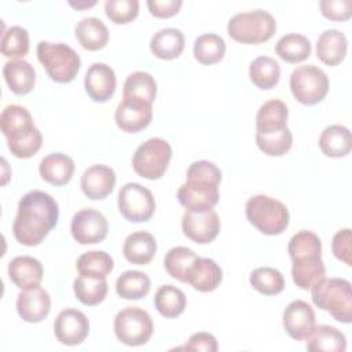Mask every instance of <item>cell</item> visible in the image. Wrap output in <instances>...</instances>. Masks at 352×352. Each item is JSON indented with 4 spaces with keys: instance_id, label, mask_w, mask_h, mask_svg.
<instances>
[{
    "instance_id": "cell-1",
    "label": "cell",
    "mask_w": 352,
    "mask_h": 352,
    "mask_svg": "<svg viewBox=\"0 0 352 352\" xmlns=\"http://www.w3.org/2000/svg\"><path fill=\"white\" fill-rule=\"evenodd\" d=\"M58 219L59 208L50 194L40 190L29 191L18 204L12 224L14 238L21 245L37 246L58 224Z\"/></svg>"
},
{
    "instance_id": "cell-2",
    "label": "cell",
    "mask_w": 352,
    "mask_h": 352,
    "mask_svg": "<svg viewBox=\"0 0 352 352\" xmlns=\"http://www.w3.org/2000/svg\"><path fill=\"white\" fill-rule=\"evenodd\" d=\"M287 252L293 261L292 276L300 289L308 290L324 278L326 268L322 261V242L315 232L301 230L294 234L289 241Z\"/></svg>"
},
{
    "instance_id": "cell-3",
    "label": "cell",
    "mask_w": 352,
    "mask_h": 352,
    "mask_svg": "<svg viewBox=\"0 0 352 352\" xmlns=\"http://www.w3.org/2000/svg\"><path fill=\"white\" fill-rule=\"evenodd\" d=\"M314 304L341 323L352 322V287L342 278H323L311 287Z\"/></svg>"
},
{
    "instance_id": "cell-4",
    "label": "cell",
    "mask_w": 352,
    "mask_h": 352,
    "mask_svg": "<svg viewBox=\"0 0 352 352\" xmlns=\"http://www.w3.org/2000/svg\"><path fill=\"white\" fill-rule=\"evenodd\" d=\"M245 213L249 223L265 235H279L289 226L290 216L286 205L264 194L250 197Z\"/></svg>"
},
{
    "instance_id": "cell-5",
    "label": "cell",
    "mask_w": 352,
    "mask_h": 352,
    "mask_svg": "<svg viewBox=\"0 0 352 352\" xmlns=\"http://www.w3.org/2000/svg\"><path fill=\"white\" fill-rule=\"evenodd\" d=\"M37 59L44 66L48 77L60 84L70 82L80 72V55L67 44L40 41L37 44Z\"/></svg>"
},
{
    "instance_id": "cell-6",
    "label": "cell",
    "mask_w": 352,
    "mask_h": 352,
    "mask_svg": "<svg viewBox=\"0 0 352 352\" xmlns=\"http://www.w3.org/2000/svg\"><path fill=\"white\" fill-rule=\"evenodd\" d=\"M230 37L242 44H260L268 41L276 32L275 18L264 10L235 14L227 25Z\"/></svg>"
},
{
    "instance_id": "cell-7",
    "label": "cell",
    "mask_w": 352,
    "mask_h": 352,
    "mask_svg": "<svg viewBox=\"0 0 352 352\" xmlns=\"http://www.w3.org/2000/svg\"><path fill=\"white\" fill-rule=\"evenodd\" d=\"M170 158V144L165 139L151 138L136 148L132 157V166L140 177L157 180L166 172Z\"/></svg>"
},
{
    "instance_id": "cell-8",
    "label": "cell",
    "mask_w": 352,
    "mask_h": 352,
    "mask_svg": "<svg viewBox=\"0 0 352 352\" xmlns=\"http://www.w3.org/2000/svg\"><path fill=\"white\" fill-rule=\"evenodd\" d=\"M290 89L297 102L312 106L322 102L327 95L329 78L322 69L314 65H302L293 70Z\"/></svg>"
},
{
    "instance_id": "cell-9",
    "label": "cell",
    "mask_w": 352,
    "mask_h": 352,
    "mask_svg": "<svg viewBox=\"0 0 352 352\" xmlns=\"http://www.w3.org/2000/svg\"><path fill=\"white\" fill-rule=\"evenodd\" d=\"M154 330L153 319L147 311L139 307H126L114 318V333L128 346L144 345Z\"/></svg>"
},
{
    "instance_id": "cell-10",
    "label": "cell",
    "mask_w": 352,
    "mask_h": 352,
    "mask_svg": "<svg viewBox=\"0 0 352 352\" xmlns=\"http://www.w3.org/2000/svg\"><path fill=\"white\" fill-rule=\"evenodd\" d=\"M118 209L131 223L147 221L155 212V199L147 187L139 183H126L118 192Z\"/></svg>"
},
{
    "instance_id": "cell-11",
    "label": "cell",
    "mask_w": 352,
    "mask_h": 352,
    "mask_svg": "<svg viewBox=\"0 0 352 352\" xmlns=\"http://www.w3.org/2000/svg\"><path fill=\"white\" fill-rule=\"evenodd\" d=\"M70 231L80 245H94L102 242L109 231L106 217L96 209L84 208L74 213Z\"/></svg>"
},
{
    "instance_id": "cell-12",
    "label": "cell",
    "mask_w": 352,
    "mask_h": 352,
    "mask_svg": "<svg viewBox=\"0 0 352 352\" xmlns=\"http://www.w3.org/2000/svg\"><path fill=\"white\" fill-rule=\"evenodd\" d=\"M182 230L197 243H210L220 231V219L213 209L186 210L182 217Z\"/></svg>"
},
{
    "instance_id": "cell-13",
    "label": "cell",
    "mask_w": 352,
    "mask_h": 352,
    "mask_svg": "<svg viewBox=\"0 0 352 352\" xmlns=\"http://www.w3.org/2000/svg\"><path fill=\"white\" fill-rule=\"evenodd\" d=\"M0 126L8 146L21 143L38 132L28 109L19 104H8L3 109L0 116Z\"/></svg>"
},
{
    "instance_id": "cell-14",
    "label": "cell",
    "mask_w": 352,
    "mask_h": 352,
    "mask_svg": "<svg viewBox=\"0 0 352 352\" xmlns=\"http://www.w3.org/2000/svg\"><path fill=\"white\" fill-rule=\"evenodd\" d=\"M54 333L63 345H80L88 337L89 320L81 311L66 308L58 314L54 322Z\"/></svg>"
},
{
    "instance_id": "cell-15",
    "label": "cell",
    "mask_w": 352,
    "mask_h": 352,
    "mask_svg": "<svg viewBox=\"0 0 352 352\" xmlns=\"http://www.w3.org/2000/svg\"><path fill=\"white\" fill-rule=\"evenodd\" d=\"M153 118V107L151 103L138 99V98H122L118 103L114 120L120 129L124 132L135 133L151 122Z\"/></svg>"
},
{
    "instance_id": "cell-16",
    "label": "cell",
    "mask_w": 352,
    "mask_h": 352,
    "mask_svg": "<svg viewBox=\"0 0 352 352\" xmlns=\"http://www.w3.org/2000/svg\"><path fill=\"white\" fill-rule=\"evenodd\" d=\"M219 184L186 179L177 190V199L186 210L213 209L219 202Z\"/></svg>"
},
{
    "instance_id": "cell-17",
    "label": "cell",
    "mask_w": 352,
    "mask_h": 352,
    "mask_svg": "<svg viewBox=\"0 0 352 352\" xmlns=\"http://www.w3.org/2000/svg\"><path fill=\"white\" fill-rule=\"evenodd\" d=\"M314 308L304 300L292 301L282 314V324L286 333L297 341L305 340L315 327Z\"/></svg>"
},
{
    "instance_id": "cell-18",
    "label": "cell",
    "mask_w": 352,
    "mask_h": 352,
    "mask_svg": "<svg viewBox=\"0 0 352 352\" xmlns=\"http://www.w3.org/2000/svg\"><path fill=\"white\" fill-rule=\"evenodd\" d=\"M116 73L106 63H92L84 77V88L94 102H107L116 92Z\"/></svg>"
},
{
    "instance_id": "cell-19",
    "label": "cell",
    "mask_w": 352,
    "mask_h": 352,
    "mask_svg": "<svg viewBox=\"0 0 352 352\" xmlns=\"http://www.w3.org/2000/svg\"><path fill=\"white\" fill-rule=\"evenodd\" d=\"M221 280L223 271L220 265L212 258L197 256L186 272L184 283H188L198 292L208 293L217 289Z\"/></svg>"
},
{
    "instance_id": "cell-20",
    "label": "cell",
    "mask_w": 352,
    "mask_h": 352,
    "mask_svg": "<svg viewBox=\"0 0 352 352\" xmlns=\"http://www.w3.org/2000/svg\"><path fill=\"white\" fill-rule=\"evenodd\" d=\"M51 309V297L47 290L36 286L22 290L16 297L18 315L28 323H38Z\"/></svg>"
},
{
    "instance_id": "cell-21",
    "label": "cell",
    "mask_w": 352,
    "mask_h": 352,
    "mask_svg": "<svg viewBox=\"0 0 352 352\" xmlns=\"http://www.w3.org/2000/svg\"><path fill=\"white\" fill-rule=\"evenodd\" d=\"M80 184L89 199H103L114 190L116 172L107 165H92L84 170Z\"/></svg>"
},
{
    "instance_id": "cell-22",
    "label": "cell",
    "mask_w": 352,
    "mask_h": 352,
    "mask_svg": "<svg viewBox=\"0 0 352 352\" xmlns=\"http://www.w3.org/2000/svg\"><path fill=\"white\" fill-rule=\"evenodd\" d=\"M289 109L279 99L264 102L256 114V133H276L287 128Z\"/></svg>"
},
{
    "instance_id": "cell-23",
    "label": "cell",
    "mask_w": 352,
    "mask_h": 352,
    "mask_svg": "<svg viewBox=\"0 0 352 352\" xmlns=\"http://www.w3.org/2000/svg\"><path fill=\"white\" fill-rule=\"evenodd\" d=\"M43 274L41 263L32 256H18L8 263V276L22 290L38 286Z\"/></svg>"
},
{
    "instance_id": "cell-24",
    "label": "cell",
    "mask_w": 352,
    "mask_h": 352,
    "mask_svg": "<svg viewBox=\"0 0 352 352\" xmlns=\"http://www.w3.org/2000/svg\"><path fill=\"white\" fill-rule=\"evenodd\" d=\"M38 172L43 180L52 186H65L74 173V161L63 153H52L40 161Z\"/></svg>"
},
{
    "instance_id": "cell-25",
    "label": "cell",
    "mask_w": 352,
    "mask_h": 352,
    "mask_svg": "<svg viewBox=\"0 0 352 352\" xmlns=\"http://www.w3.org/2000/svg\"><path fill=\"white\" fill-rule=\"evenodd\" d=\"M157 252V241L147 231H135L129 234L122 246L124 257L136 265L148 264Z\"/></svg>"
},
{
    "instance_id": "cell-26",
    "label": "cell",
    "mask_w": 352,
    "mask_h": 352,
    "mask_svg": "<svg viewBox=\"0 0 352 352\" xmlns=\"http://www.w3.org/2000/svg\"><path fill=\"white\" fill-rule=\"evenodd\" d=\"M348 51V40L337 29L324 30L316 41V55L324 65L336 66L341 63Z\"/></svg>"
},
{
    "instance_id": "cell-27",
    "label": "cell",
    "mask_w": 352,
    "mask_h": 352,
    "mask_svg": "<svg viewBox=\"0 0 352 352\" xmlns=\"http://www.w3.org/2000/svg\"><path fill=\"white\" fill-rule=\"evenodd\" d=\"M3 76L10 89L16 95L29 94L36 82V70L25 59L8 60L3 66Z\"/></svg>"
},
{
    "instance_id": "cell-28",
    "label": "cell",
    "mask_w": 352,
    "mask_h": 352,
    "mask_svg": "<svg viewBox=\"0 0 352 352\" xmlns=\"http://www.w3.org/2000/svg\"><path fill=\"white\" fill-rule=\"evenodd\" d=\"M150 50L160 59H176L184 50V34L176 28L161 29L151 37Z\"/></svg>"
},
{
    "instance_id": "cell-29",
    "label": "cell",
    "mask_w": 352,
    "mask_h": 352,
    "mask_svg": "<svg viewBox=\"0 0 352 352\" xmlns=\"http://www.w3.org/2000/svg\"><path fill=\"white\" fill-rule=\"evenodd\" d=\"M319 147L326 157L341 158L349 154L352 147L351 132L344 125H329L319 136Z\"/></svg>"
},
{
    "instance_id": "cell-30",
    "label": "cell",
    "mask_w": 352,
    "mask_h": 352,
    "mask_svg": "<svg viewBox=\"0 0 352 352\" xmlns=\"http://www.w3.org/2000/svg\"><path fill=\"white\" fill-rule=\"evenodd\" d=\"M76 38L84 50L98 51L106 47L109 41V30L99 18L87 16L76 25Z\"/></svg>"
},
{
    "instance_id": "cell-31",
    "label": "cell",
    "mask_w": 352,
    "mask_h": 352,
    "mask_svg": "<svg viewBox=\"0 0 352 352\" xmlns=\"http://www.w3.org/2000/svg\"><path fill=\"white\" fill-rule=\"evenodd\" d=\"M305 340L307 349L312 352H344L346 349V338L344 333L329 324L315 326Z\"/></svg>"
},
{
    "instance_id": "cell-32",
    "label": "cell",
    "mask_w": 352,
    "mask_h": 352,
    "mask_svg": "<svg viewBox=\"0 0 352 352\" xmlns=\"http://www.w3.org/2000/svg\"><path fill=\"white\" fill-rule=\"evenodd\" d=\"M311 41L298 33L282 36L275 44L276 55L287 63H300L311 55Z\"/></svg>"
},
{
    "instance_id": "cell-33",
    "label": "cell",
    "mask_w": 352,
    "mask_h": 352,
    "mask_svg": "<svg viewBox=\"0 0 352 352\" xmlns=\"http://www.w3.org/2000/svg\"><path fill=\"white\" fill-rule=\"evenodd\" d=\"M250 81L260 89L274 88L280 78L279 63L270 56H258L249 66Z\"/></svg>"
},
{
    "instance_id": "cell-34",
    "label": "cell",
    "mask_w": 352,
    "mask_h": 352,
    "mask_svg": "<svg viewBox=\"0 0 352 352\" xmlns=\"http://www.w3.org/2000/svg\"><path fill=\"white\" fill-rule=\"evenodd\" d=\"M187 300L183 290L173 285L161 286L154 296L157 311L165 318H176L184 312Z\"/></svg>"
},
{
    "instance_id": "cell-35",
    "label": "cell",
    "mask_w": 352,
    "mask_h": 352,
    "mask_svg": "<svg viewBox=\"0 0 352 352\" xmlns=\"http://www.w3.org/2000/svg\"><path fill=\"white\" fill-rule=\"evenodd\" d=\"M107 280L106 278L84 276L80 275L74 279L73 290L80 302L84 305H98L102 302L107 294Z\"/></svg>"
},
{
    "instance_id": "cell-36",
    "label": "cell",
    "mask_w": 352,
    "mask_h": 352,
    "mask_svg": "<svg viewBox=\"0 0 352 352\" xmlns=\"http://www.w3.org/2000/svg\"><path fill=\"white\" fill-rule=\"evenodd\" d=\"M150 278L142 271H125L116 282V292L121 298L139 300L150 292Z\"/></svg>"
},
{
    "instance_id": "cell-37",
    "label": "cell",
    "mask_w": 352,
    "mask_h": 352,
    "mask_svg": "<svg viewBox=\"0 0 352 352\" xmlns=\"http://www.w3.org/2000/svg\"><path fill=\"white\" fill-rule=\"evenodd\" d=\"M77 271L84 276L106 278L114 268L113 257L103 250H91L77 258Z\"/></svg>"
},
{
    "instance_id": "cell-38",
    "label": "cell",
    "mask_w": 352,
    "mask_h": 352,
    "mask_svg": "<svg viewBox=\"0 0 352 352\" xmlns=\"http://www.w3.org/2000/svg\"><path fill=\"white\" fill-rule=\"evenodd\" d=\"M226 41L214 33H205L194 41V56L202 65H214L224 58Z\"/></svg>"
},
{
    "instance_id": "cell-39",
    "label": "cell",
    "mask_w": 352,
    "mask_h": 352,
    "mask_svg": "<svg viewBox=\"0 0 352 352\" xmlns=\"http://www.w3.org/2000/svg\"><path fill=\"white\" fill-rule=\"evenodd\" d=\"M155 96L157 82L151 74L146 72H135L126 77L122 88V98H138L153 104Z\"/></svg>"
},
{
    "instance_id": "cell-40",
    "label": "cell",
    "mask_w": 352,
    "mask_h": 352,
    "mask_svg": "<svg viewBox=\"0 0 352 352\" xmlns=\"http://www.w3.org/2000/svg\"><path fill=\"white\" fill-rule=\"evenodd\" d=\"M250 285L264 296H275L283 292L285 279L280 271L271 267H258L252 271Z\"/></svg>"
},
{
    "instance_id": "cell-41",
    "label": "cell",
    "mask_w": 352,
    "mask_h": 352,
    "mask_svg": "<svg viewBox=\"0 0 352 352\" xmlns=\"http://www.w3.org/2000/svg\"><path fill=\"white\" fill-rule=\"evenodd\" d=\"M29 52V33L22 26L8 28L1 37V54L11 60L23 59Z\"/></svg>"
},
{
    "instance_id": "cell-42",
    "label": "cell",
    "mask_w": 352,
    "mask_h": 352,
    "mask_svg": "<svg viewBox=\"0 0 352 352\" xmlns=\"http://www.w3.org/2000/svg\"><path fill=\"white\" fill-rule=\"evenodd\" d=\"M195 258L197 253L194 250L186 246H175L166 253L164 258V265L172 278L184 282L186 272Z\"/></svg>"
},
{
    "instance_id": "cell-43",
    "label": "cell",
    "mask_w": 352,
    "mask_h": 352,
    "mask_svg": "<svg viewBox=\"0 0 352 352\" xmlns=\"http://www.w3.org/2000/svg\"><path fill=\"white\" fill-rule=\"evenodd\" d=\"M256 144L264 154L271 157H280L292 148L293 135L289 128H285L276 133H256Z\"/></svg>"
},
{
    "instance_id": "cell-44",
    "label": "cell",
    "mask_w": 352,
    "mask_h": 352,
    "mask_svg": "<svg viewBox=\"0 0 352 352\" xmlns=\"http://www.w3.org/2000/svg\"><path fill=\"white\" fill-rule=\"evenodd\" d=\"M104 12L110 21L117 25L132 22L139 14L138 0H106Z\"/></svg>"
},
{
    "instance_id": "cell-45",
    "label": "cell",
    "mask_w": 352,
    "mask_h": 352,
    "mask_svg": "<svg viewBox=\"0 0 352 352\" xmlns=\"http://www.w3.org/2000/svg\"><path fill=\"white\" fill-rule=\"evenodd\" d=\"M351 241H352L351 228H342V230L337 231L333 236V241H331L333 254L336 256V258H338L340 261H342L348 267L352 265Z\"/></svg>"
},
{
    "instance_id": "cell-46",
    "label": "cell",
    "mask_w": 352,
    "mask_h": 352,
    "mask_svg": "<svg viewBox=\"0 0 352 352\" xmlns=\"http://www.w3.org/2000/svg\"><path fill=\"white\" fill-rule=\"evenodd\" d=\"M319 7L323 16L330 21H346L352 14L351 0H322Z\"/></svg>"
},
{
    "instance_id": "cell-47",
    "label": "cell",
    "mask_w": 352,
    "mask_h": 352,
    "mask_svg": "<svg viewBox=\"0 0 352 352\" xmlns=\"http://www.w3.org/2000/svg\"><path fill=\"white\" fill-rule=\"evenodd\" d=\"M219 348L217 340L213 334L206 331L194 333L187 344L184 345V349L187 351H204V352H216Z\"/></svg>"
},
{
    "instance_id": "cell-48",
    "label": "cell",
    "mask_w": 352,
    "mask_h": 352,
    "mask_svg": "<svg viewBox=\"0 0 352 352\" xmlns=\"http://www.w3.org/2000/svg\"><path fill=\"white\" fill-rule=\"evenodd\" d=\"M182 6V0H147L148 11L155 18H170L179 12Z\"/></svg>"
},
{
    "instance_id": "cell-49",
    "label": "cell",
    "mask_w": 352,
    "mask_h": 352,
    "mask_svg": "<svg viewBox=\"0 0 352 352\" xmlns=\"http://www.w3.org/2000/svg\"><path fill=\"white\" fill-rule=\"evenodd\" d=\"M95 3H96V1H91V3H81V4H80V3H77V4H76V3H70V6H72V7H76V8H82V7H91V6H95Z\"/></svg>"
}]
</instances>
